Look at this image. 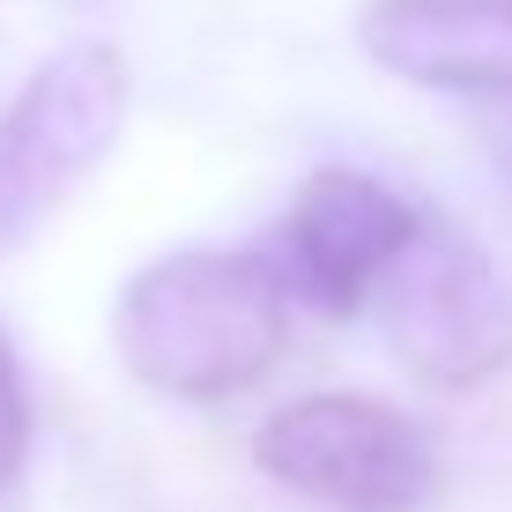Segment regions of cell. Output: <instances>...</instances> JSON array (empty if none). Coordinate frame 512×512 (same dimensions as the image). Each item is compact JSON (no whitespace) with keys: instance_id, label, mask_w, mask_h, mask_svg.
<instances>
[{"instance_id":"8992f818","label":"cell","mask_w":512,"mask_h":512,"mask_svg":"<svg viewBox=\"0 0 512 512\" xmlns=\"http://www.w3.org/2000/svg\"><path fill=\"white\" fill-rule=\"evenodd\" d=\"M357 45L409 90L512 97V0H364Z\"/></svg>"},{"instance_id":"52a82bcc","label":"cell","mask_w":512,"mask_h":512,"mask_svg":"<svg viewBox=\"0 0 512 512\" xmlns=\"http://www.w3.org/2000/svg\"><path fill=\"white\" fill-rule=\"evenodd\" d=\"M30 438H38L30 379H23V357H15L8 327H0V498L23 483V468H30Z\"/></svg>"},{"instance_id":"5b68a950","label":"cell","mask_w":512,"mask_h":512,"mask_svg":"<svg viewBox=\"0 0 512 512\" xmlns=\"http://www.w3.org/2000/svg\"><path fill=\"white\" fill-rule=\"evenodd\" d=\"M416 231H423V208L409 193H394L372 171L320 164L290 193L268 238V260L282 268L297 305L327 312V320H357V312H372L379 282L416 245Z\"/></svg>"},{"instance_id":"3957f363","label":"cell","mask_w":512,"mask_h":512,"mask_svg":"<svg viewBox=\"0 0 512 512\" xmlns=\"http://www.w3.org/2000/svg\"><path fill=\"white\" fill-rule=\"evenodd\" d=\"M372 320L386 349L438 394H475L512 372V275L483 238H468L431 208H423L416 245L379 282Z\"/></svg>"},{"instance_id":"277c9868","label":"cell","mask_w":512,"mask_h":512,"mask_svg":"<svg viewBox=\"0 0 512 512\" xmlns=\"http://www.w3.org/2000/svg\"><path fill=\"white\" fill-rule=\"evenodd\" d=\"M253 468L320 512H423L438 498L431 431L379 394H297L253 431Z\"/></svg>"},{"instance_id":"7a4b0ae2","label":"cell","mask_w":512,"mask_h":512,"mask_svg":"<svg viewBox=\"0 0 512 512\" xmlns=\"http://www.w3.org/2000/svg\"><path fill=\"white\" fill-rule=\"evenodd\" d=\"M127 104V52L104 38L60 45L23 75V90L0 104V260L23 253L90 186V171L127 127Z\"/></svg>"},{"instance_id":"6da1fadb","label":"cell","mask_w":512,"mask_h":512,"mask_svg":"<svg viewBox=\"0 0 512 512\" xmlns=\"http://www.w3.org/2000/svg\"><path fill=\"white\" fill-rule=\"evenodd\" d=\"M290 282L260 253L231 245H179L127 275L112 305V349L119 364L164 401H216L260 386L290 349Z\"/></svg>"}]
</instances>
